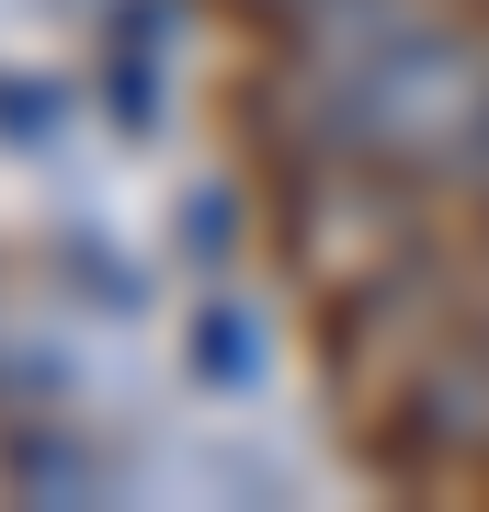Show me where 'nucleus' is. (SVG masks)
Listing matches in <instances>:
<instances>
[{
  "mask_svg": "<svg viewBox=\"0 0 489 512\" xmlns=\"http://www.w3.org/2000/svg\"><path fill=\"white\" fill-rule=\"evenodd\" d=\"M205 376H251V319L239 308H205Z\"/></svg>",
  "mask_w": 489,
  "mask_h": 512,
  "instance_id": "f03ea898",
  "label": "nucleus"
},
{
  "mask_svg": "<svg viewBox=\"0 0 489 512\" xmlns=\"http://www.w3.org/2000/svg\"><path fill=\"white\" fill-rule=\"evenodd\" d=\"M308 103L342 160L467 171L489 148V35L421 0H308Z\"/></svg>",
  "mask_w": 489,
  "mask_h": 512,
  "instance_id": "f257e3e1",
  "label": "nucleus"
},
{
  "mask_svg": "<svg viewBox=\"0 0 489 512\" xmlns=\"http://www.w3.org/2000/svg\"><path fill=\"white\" fill-rule=\"evenodd\" d=\"M285 12H308V0H285Z\"/></svg>",
  "mask_w": 489,
  "mask_h": 512,
  "instance_id": "20e7f679",
  "label": "nucleus"
},
{
  "mask_svg": "<svg viewBox=\"0 0 489 512\" xmlns=\"http://www.w3.org/2000/svg\"><path fill=\"white\" fill-rule=\"evenodd\" d=\"M182 251H205V262L228 251V194H205V205H182Z\"/></svg>",
  "mask_w": 489,
  "mask_h": 512,
  "instance_id": "7ed1b4c3",
  "label": "nucleus"
}]
</instances>
